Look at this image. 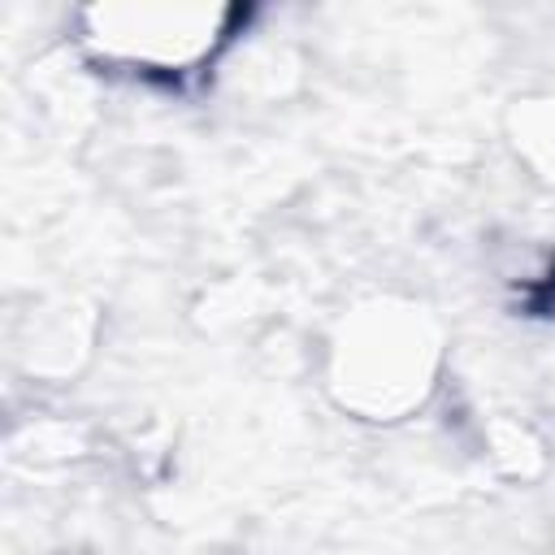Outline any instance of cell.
Masks as SVG:
<instances>
[{"label": "cell", "mask_w": 555, "mask_h": 555, "mask_svg": "<svg viewBox=\"0 0 555 555\" xmlns=\"http://www.w3.org/2000/svg\"><path fill=\"white\" fill-rule=\"evenodd\" d=\"M438 338L421 308L369 304L360 308L334 343V395L343 408L369 421H395L434 386Z\"/></svg>", "instance_id": "1"}, {"label": "cell", "mask_w": 555, "mask_h": 555, "mask_svg": "<svg viewBox=\"0 0 555 555\" xmlns=\"http://www.w3.org/2000/svg\"><path fill=\"white\" fill-rule=\"evenodd\" d=\"M243 17L230 4H91L78 22L100 65L178 82L212 65Z\"/></svg>", "instance_id": "2"}, {"label": "cell", "mask_w": 555, "mask_h": 555, "mask_svg": "<svg viewBox=\"0 0 555 555\" xmlns=\"http://www.w3.org/2000/svg\"><path fill=\"white\" fill-rule=\"evenodd\" d=\"M520 147L542 169V178H555V108H529L520 121Z\"/></svg>", "instance_id": "3"}]
</instances>
